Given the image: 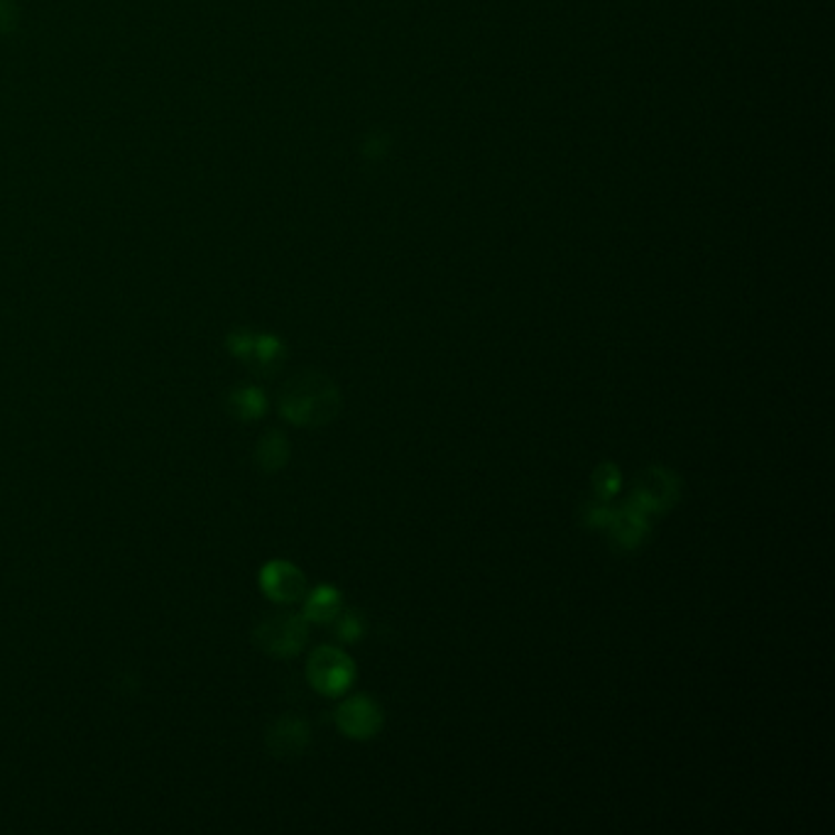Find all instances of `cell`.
<instances>
[{"mask_svg": "<svg viewBox=\"0 0 835 835\" xmlns=\"http://www.w3.org/2000/svg\"><path fill=\"white\" fill-rule=\"evenodd\" d=\"M344 395L334 378L319 370H304L287 380L279 393V415L294 427H326L340 415Z\"/></svg>", "mask_w": 835, "mask_h": 835, "instance_id": "obj_1", "label": "cell"}, {"mask_svg": "<svg viewBox=\"0 0 835 835\" xmlns=\"http://www.w3.org/2000/svg\"><path fill=\"white\" fill-rule=\"evenodd\" d=\"M681 496H684V483H681V478L674 470H669L666 466H646L634 478L628 502L652 517L672 512L681 502Z\"/></svg>", "mask_w": 835, "mask_h": 835, "instance_id": "obj_2", "label": "cell"}, {"mask_svg": "<svg viewBox=\"0 0 835 835\" xmlns=\"http://www.w3.org/2000/svg\"><path fill=\"white\" fill-rule=\"evenodd\" d=\"M307 679L314 691H319L322 696L338 699L356 681V662L344 650H338V646L322 644L309 656Z\"/></svg>", "mask_w": 835, "mask_h": 835, "instance_id": "obj_3", "label": "cell"}, {"mask_svg": "<svg viewBox=\"0 0 835 835\" xmlns=\"http://www.w3.org/2000/svg\"><path fill=\"white\" fill-rule=\"evenodd\" d=\"M253 638L265 654L277 656V660H289V656H297L307 646L309 622L304 615L294 613L269 615L255 628Z\"/></svg>", "mask_w": 835, "mask_h": 835, "instance_id": "obj_4", "label": "cell"}, {"mask_svg": "<svg viewBox=\"0 0 835 835\" xmlns=\"http://www.w3.org/2000/svg\"><path fill=\"white\" fill-rule=\"evenodd\" d=\"M334 721L338 731L346 737L363 743V740H373L383 731L385 713L378 701H375L373 696H366V693H360V696H350L344 703H338Z\"/></svg>", "mask_w": 835, "mask_h": 835, "instance_id": "obj_5", "label": "cell"}, {"mask_svg": "<svg viewBox=\"0 0 835 835\" xmlns=\"http://www.w3.org/2000/svg\"><path fill=\"white\" fill-rule=\"evenodd\" d=\"M261 588L269 601L279 605H292L304 601L307 595V576L302 569L285 559H275L263 567L261 571Z\"/></svg>", "mask_w": 835, "mask_h": 835, "instance_id": "obj_6", "label": "cell"}, {"mask_svg": "<svg viewBox=\"0 0 835 835\" xmlns=\"http://www.w3.org/2000/svg\"><path fill=\"white\" fill-rule=\"evenodd\" d=\"M605 534L610 539V547L620 551V554L638 551L652 534L650 515H644L628 500L622 502L620 508L615 505V515H613V520H610Z\"/></svg>", "mask_w": 835, "mask_h": 835, "instance_id": "obj_7", "label": "cell"}, {"mask_svg": "<svg viewBox=\"0 0 835 835\" xmlns=\"http://www.w3.org/2000/svg\"><path fill=\"white\" fill-rule=\"evenodd\" d=\"M269 755L277 760H297L312 743V727L299 715H282L265 735Z\"/></svg>", "mask_w": 835, "mask_h": 835, "instance_id": "obj_8", "label": "cell"}, {"mask_svg": "<svg viewBox=\"0 0 835 835\" xmlns=\"http://www.w3.org/2000/svg\"><path fill=\"white\" fill-rule=\"evenodd\" d=\"M304 618L314 625H332L336 615L344 610V595L334 585H316L312 593L304 595Z\"/></svg>", "mask_w": 835, "mask_h": 835, "instance_id": "obj_9", "label": "cell"}, {"mask_svg": "<svg viewBox=\"0 0 835 835\" xmlns=\"http://www.w3.org/2000/svg\"><path fill=\"white\" fill-rule=\"evenodd\" d=\"M289 441L282 431H267L265 437L257 441L255 449V464L263 468L265 473H277L289 461Z\"/></svg>", "mask_w": 835, "mask_h": 835, "instance_id": "obj_10", "label": "cell"}, {"mask_svg": "<svg viewBox=\"0 0 835 835\" xmlns=\"http://www.w3.org/2000/svg\"><path fill=\"white\" fill-rule=\"evenodd\" d=\"M228 409L235 419L253 421L261 419L267 411V397L255 385H241L228 395Z\"/></svg>", "mask_w": 835, "mask_h": 835, "instance_id": "obj_11", "label": "cell"}, {"mask_svg": "<svg viewBox=\"0 0 835 835\" xmlns=\"http://www.w3.org/2000/svg\"><path fill=\"white\" fill-rule=\"evenodd\" d=\"M243 360H248L255 370L269 375L279 368L282 360H285V346H282V340L275 336H253L251 348L245 353Z\"/></svg>", "mask_w": 835, "mask_h": 835, "instance_id": "obj_12", "label": "cell"}, {"mask_svg": "<svg viewBox=\"0 0 835 835\" xmlns=\"http://www.w3.org/2000/svg\"><path fill=\"white\" fill-rule=\"evenodd\" d=\"M622 488V470L613 461L598 464L591 476V490L595 500L613 502Z\"/></svg>", "mask_w": 835, "mask_h": 835, "instance_id": "obj_13", "label": "cell"}, {"mask_svg": "<svg viewBox=\"0 0 835 835\" xmlns=\"http://www.w3.org/2000/svg\"><path fill=\"white\" fill-rule=\"evenodd\" d=\"M615 515V505H610L605 500H585L581 505V525L591 532H605L610 520Z\"/></svg>", "mask_w": 835, "mask_h": 835, "instance_id": "obj_14", "label": "cell"}, {"mask_svg": "<svg viewBox=\"0 0 835 835\" xmlns=\"http://www.w3.org/2000/svg\"><path fill=\"white\" fill-rule=\"evenodd\" d=\"M363 632H366V622H363V615L358 610H340L334 620V638L346 642V644H356Z\"/></svg>", "mask_w": 835, "mask_h": 835, "instance_id": "obj_15", "label": "cell"}]
</instances>
